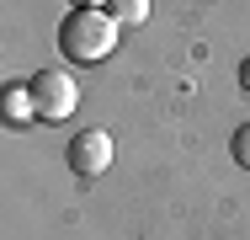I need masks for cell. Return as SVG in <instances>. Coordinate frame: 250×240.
<instances>
[{"label": "cell", "mask_w": 250, "mask_h": 240, "mask_svg": "<svg viewBox=\"0 0 250 240\" xmlns=\"http://www.w3.org/2000/svg\"><path fill=\"white\" fill-rule=\"evenodd\" d=\"M112 43H117V22H112L106 11H75V16L64 22V32H59L64 59H75V64H96V59H106Z\"/></svg>", "instance_id": "cell-1"}, {"label": "cell", "mask_w": 250, "mask_h": 240, "mask_svg": "<svg viewBox=\"0 0 250 240\" xmlns=\"http://www.w3.org/2000/svg\"><path fill=\"white\" fill-rule=\"evenodd\" d=\"M32 101H38V118L64 123V118L75 112V101H80V86H75V75H64V70H43V75H32Z\"/></svg>", "instance_id": "cell-2"}, {"label": "cell", "mask_w": 250, "mask_h": 240, "mask_svg": "<svg viewBox=\"0 0 250 240\" xmlns=\"http://www.w3.org/2000/svg\"><path fill=\"white\" fill-rule=\"evenodd\" d=\"M112 134L106 128H80L75 139H69V166L80 171V176H101L106 166H112Z\"/></svg>", "instance_id": "cell-3"}, {"label": "cell", "mask_w": 250, "mask_h": 240, "mask_svg": "<svg viewBox=\"0 0 250 240\" xmlns=\"http://www.w3.org/2000/svg\"><path fill=\"white\" fill-rule=\"evenodd\" d=\"M0 107H5V118H11V123H27V118L38 112V101H32V86H5Z\"/></svg>", "instance_id": "cell-4"}, {"label": "cell", "mask_w": 250, "mask_h": 240, "mask_svg": "<svg viewBox=\"0 0 250 240\" xmlns=\"http://www.w3.org/2000/svg\"><path fill=\"white\" fill-rule=\"evenodd\" d=\"M106 16H112L117 27H144V16H149V0H106Z\"/></svg>", "instance_id": "cell-5"}, {"label": "cell", "mask_w": 250, "mask_h": 240, "mask_svg": "<svg viewBox=\"0 0 250 240\" xmlns=\"http://www.w3.org/2000/svg\"><path fill=\"white\" fill-rule=\"evenodd\" d=\"M234 160H240V166H250V123L234 134Z\"/></svg>", "instance_id": "cell-6"}, {"label": "cell", "mask_w": 250, "mask_h": 240, "mask_svg": "<svg viewBox=\"0 0 250 240\" xmlns=\"http://www.w3.org/2000/svg\"><path fill=\"white\" fill-rule=\"evenodd\" d=\"M75 5H80V11H101L106 0H75Z\"/></svg>", "instance_id": "cell-7"}, {"label": "cell", "mask_w": 250, "mask_h": 240, "mask_svg": "<svg viewBox=\"0 0 250 240\" xmlns=\"http://www.w3.org/2000/svg\"><path fill=\"white\" fill-rule=\"evenodd\" d=\"M240 80H245V91H250V59H245V64H240Z\"/></svg>", "instance_id": "cell-8"}]
</instances>
